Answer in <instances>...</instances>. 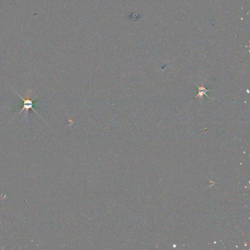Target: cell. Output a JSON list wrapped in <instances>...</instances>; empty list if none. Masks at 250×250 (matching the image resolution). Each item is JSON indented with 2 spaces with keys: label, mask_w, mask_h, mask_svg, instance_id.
<instances>
[{
  "label": "cell",
  "mask_w": 250,
  "mask_h": 250,
  "mask_svg": "<svg viewBox=\"0 0 250 250\" xmlns=\"http://www.w3.org/2000/svg\"><path fill=\"white\" fill-rule=\"evenodd\" d=\"M16 93L17 95H18V96L19 97L21 98L22 100V101H23V107H22V108L21 110L20 111H19L18 114L16 116H15L14 118V119L15 118L17 117L18 116H19V115L21 113L23 112V111H25L24 113V118H25V119H27V118L28 117V115H29V109L31 108V109H32L33 111H34V112H35L36 114H37V115H38L39 116L41 117L42 119L44 120L43 118H42L41 116L39 115V114L37 112V111H35V110L34 109V108H33V107H34V105L33 102L34 101V100L35 99L36 97H37V95H36V96L34 97L33 99H30V98H29V95L28 94V95H27V98H26V99H24V98H23V97H22L20 95V94H19L18 93Z\"/></svg>",
  "instance_id": "obj_1"
},
{
  "label": "cell",
  "mask_w": 250,
  "mask_h": 250,
  "mask_svg": "<svg viewBox=\"0 0 250 250\" xmlns=\"http://www.w3.org/2000/svg\"><path fill=\"white\" fill-rule=\"evenodd\" d=\"M195 85L198 86V93L197 96H195V98H197L198 97H201V98H202V97H203V95H205L206 96L208 97V98L210 99V98L209 97V96L206 94L207 92L210 91V90H207V89H206V88H205L204 86H203V84H202V85H201V86L200 87H198V86L196 84H195Z\"/></svg>",
  "instance_id": "obj_2"
}]
</instances>
